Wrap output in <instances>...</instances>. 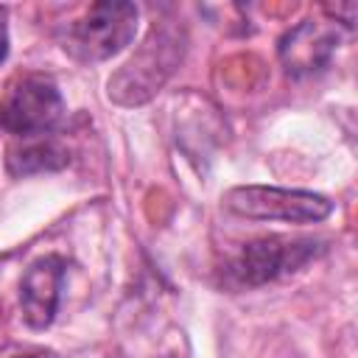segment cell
I'll return each mask as SVG.
<instances>
[{"label": "cell", "instance_id": "obj_10", "mask_svg": "<svg viewBox=\"0 0 358 358\" xmlns=\"http://www.w3.org/2000/svg\"><path fill=\"white\" fill-rule=\"evenodd\" d=\"M14 358H56L53 352H28V355H14Z\"/></svg>", "mask_w": 358, "mask_h": 358}, {"label": "cell", "instance_id": "obj_4", "mask_svg": "<svg viewBox=\"0 0 358 358\" xmlns=\"http://www.w3.org/2000/svg\"><path fill=\"white\" fill-rule=\"evenodd\" d=\"M64 120V98L53 78L28 73L20 76L3 103H0V126L14 137H42L53 134Z\"/></svg>", "mask_w": 358, "mask_h": 358}, {"label": "cell", "instance_id": "obj_8", "mask_svg": "<svg viewBox=\"0 0 358 358\" xmlns=\"http://www.w3.org/2000/svg\"><path fill=\"white\" fill-rule=\"evenodd\" d=\"M70 162V148L53 134L17 137L6 148V168L11 176H31L45 171H62Z\"/></svg>", "mask_w": 358, "mask_h": 358}, {"label": "cell", "instance_id": "obj_7", "mask_svg": "<svg viewBox=\"0 0 358 358\" xmlns=\"http://www.w3.org/2000/svg\"><path fill=\"white\" fill-rule=\"evenodd\" d=\"M64 277H67V263L59 255H45L25 268L20 280V308L28 327L34 330L50 327L59 310Z\"/></svg>", "mask_w": 358, "mask_h": 358}, {"label": "cell", "instance_id": "obj_2", "mask_svg": "<svg viewBox=\"0 0 358 358\" xmlns=\"http://www.w3.org/2000/svg\"><path fill=\"white\" fill-rule=\"evenodd\" d=\"M137 6L126 0L92 3L78 20L67 22L62 48L78 62H103L120 53L137 34Z\"/></svg>", "mask_w": 358, "mask_h": 358}, {"label": "cell", "instance_id": "obj_9", "mask_svg": "<svg viewBox=\"0 0 358 358\" xmlns=\"http://www.w3.org/2000/svg\"><path fill=\"white\" fill-rule=\"evenodd\" d=\"M8 56V25H6V8H0V62Z\"/></svg>", "mask_w": 358, "mask_h": 358}, {"label": "cell", "instance_id": "obj_3", "mask_svg": "<svg viewBox=\"0 0 358 358\" xmlns=\"http://www.w3.org/2000/svg\"><path fill=\"white\" fill-rule=\"evenodd\" d=\"M224 207L252 221H285V224H319L333 213V201L310 190H285L266 185H241L227 190Z\"/></svg>", "mask_w": 358, "mask_h": 358}, {"label": "cell", "instance_id": "obj_5", "mask_svg": "<svg viewBox=\"0 0 358 358\" xmlns=\"http://www.w3.org/2000/svg\"><path fill=\"white\" fill-rule=\"evenodd\" d=\"M182 59V42L176 34L168 31H151L145 50L140 56H134L112 81H109V95L120 98V92H129L123 98V103H143L145 98H151L162 81L168 78V73L179 64Z\"/></svg>", "mask_w": 358, "mask_h": 358}, {"label": "cell", "instance_id": "obj_6", "mask_svg": "<svg viewBox=\"0 0 358 358\" xmlns=\"http://www.w3.org/2000/svg\"><path fill=\"white\" fill-rule=\"evenodd\" d=\"M344 39V28L333 20H302L277 42V56L291 78L322 73Z\"/></svg>", "mask_w": 358, "mask_h": 358}, {"label": "cell", "instance_id": "obj_1", "mask_svg": "<svg viewBox=\"0 0 358 358\" xmlns=\"http://www.w3.org/2000/svg\"><path fill=\"white\" fill-rule=\"evenodd\" d=\"M322 252H324V241L319 238H285V235L255 238L241 243L238 252L227 257L224 282L232 288H257L299 271Z\"/></svg>", "mask_w": 358, "mask_h": 358}]
</instances>
